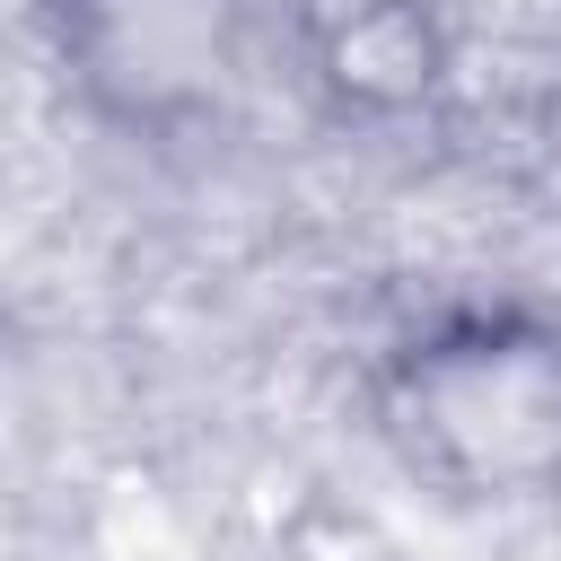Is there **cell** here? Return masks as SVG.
Masks as SVG:
<instances>
[{
	"instance_id": "cell-2",
	"label": "cell",
	"mask_w": 561,
	"mask_h": 561,
	"mask_svg": "<svg viewBox=\"0 0 561 561\" xmlns=\"http://www.w3.org/2000/svg\"><path fill=\"white\" fill-rule=\"evenodd\" d=\"M61 61L123 123H175L237 61V0H61Z\"/></svg>"
},
{
	"instance_id": "cell-3",
	"label": "cell",
	"mask_w": 561,
	"mask_h": 561,
	"mask_svg": "<svg viewBox=\"0 0 561 561\" xmlns=\"http://www.w3.org/2000/svg\"><path fill=\"white\" fill-rule=\"evenodd\" d=\"M307 44L342 105H412L438 79L430 0H316Z\"/></svg>"
},
{
	"instance_id": "cell-1",
	"label": "cell",
	"mask_w": 561,
	"mask_h": 561,
	"mask_svg": "<svg viewBox=\"0 0 561 561\" xmlns=\"http://www.w3.org/2000/svg\"><path fill=\"white\" fill-rule=\"evenodd\" d=\"M386 430L421 473L473 500H535L561 482V333L465 316L394 359Z\"/></svg>"
}]
</instances>
